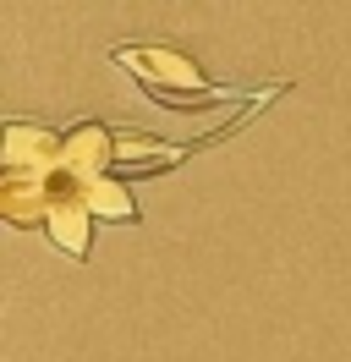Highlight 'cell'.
<instances>
[{"instance_id": "obj_1", "label": "cell", "mask_w": 351, "mask_h": 362, "mask_svg": "<svg viewBox=\"0 0 351 362\" xmlns=\"http://www.w3.org/2000/svg\"><path fill=\"white\" fill-rule=\"evenodd\" d=\"M110 61L127 66L132 77L143 83L149 99H159V93H214L209 71L197 66L187 49H176V45H115Z\"/></svg>"}, {"instance_id": "obj_2", "label": "cell", "mask_w": 351, "mask_h": 362, "mask_svg": "<svg viewBox=\"0 0 351 362\" xmlns=\"http://www.w3.org/2000/svg\"><path fill=\"white\" fill-rule=\"evenodd\" d=\"M71 187H83V181H71L66 170H6L0 176V214L17 230H39V226H50L55 204Z\"/></svg>"}, {"instance_id": "obj_3", "label": "cell", "mask_w": 351, "mask_h": 362, "mask_svg": "<svg viewBox=\"0 0 351 362\" xmlns=\"http://www.w3.org/2000/svg\"><path fill=\"white\" fill-rule=\"evenodd\" d=\"M61 170L71 181H99L115 170V127L105 121H77V127H66L61 132Z\"/></svg>"}, {"instance_id": "obj_4", "label": "cell", "mask_w": 351, "mask_h": 362, "mask_svg": "<svg viewBox=\"0 0 351 362\" xmlns=\"http://www.w3.org/2000/svg\"><path fill=\"white\" fill-rule=\"evenodd\" d=\"M0 159L6 170H61V132H50L44 121H6Z\"/></svg>"}, {"instance_id": "obj_5", "label": "cell", "mask_w": 351, "mask_h": 362, "mask_svg": "<svg viewBox=\"0 0 351 362\" xmlns=\"http://www.w3.org/2000/svg\"><path fill=\"white\" fill-rule=\"evenodd\" d=\"M50 242L66 252V258H88V247H93V209H88L83 187H71L61 204H55V214H50Z\"/></svg>"}, {"instance_id": "obj_6", "label": "cell", "mask_w": 351, "mask_h": 362, "mask_svg": "<svg viewBox=\"0 0 351 362\" xmlns=\"http://www.w3.org/2000/svg\"><path fill=\"white\" fill-rule=\"evenodd\" d=\"M93 220H110V226H137V204H132V187L121 176H99L83 187Z\"/></svg>"}]
</instances>
